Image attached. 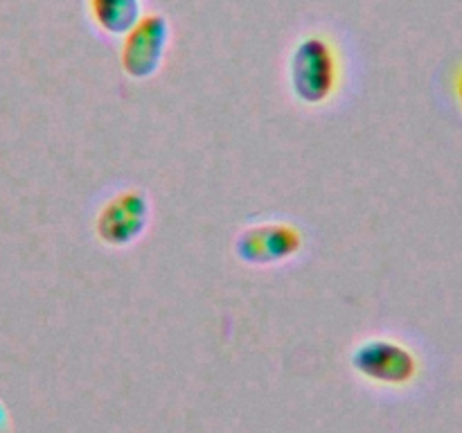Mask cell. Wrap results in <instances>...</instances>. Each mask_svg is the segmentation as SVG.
I'll use <instances>...</instances> for the list:
<instances>
[{
  "mask_svg": "<svg viewBox=\"0 0 462 433\" xmlns=\"http://www.w3.org/2000/svg\"><path fill=\"white\" fill-rule=\"evenodd\" d=\"M305 246L300 230L287 221L257 224L242 230L235 239V253L242 262L253 266H269L296 257Z\"/></svg>",
  "mask_w": 462,
  "mask_h": 433,
  "instance_id": "obj_4",
  "label": "cell"
},
{
  "mask_svg": "<svg viewBox=\"0 0 462 433\" xmlns=\"http://www.w3.org/2000/svg\"><path fill=\"white\" fill-rule=\"evenodd\" d=\"M454 95H456V102H458V108L462 111V66H458L454 75Z\"/></svg>",
  "mask_w": 462,
  "mask_h": 433,
  "instance_id": "obj_7",
  "label": "cell"
},
{
  "mask_svg": "<svg viewBox=\"0 0 462 433\" xmlns=\"http://www.w3.org/2000/svg\"><path fill=\"white\" fill-rule=\"evenodd\" d=\"M90 16L106 34H126L140 18V0H88Z\"/></svg>",
  "mask_w": 462,
  "mask_h": 433,
  "instance_id": "obj_6",
  "label": "cell"
},
{
  "mask_svg": "<svg viewBox=\"0 0 462 433\" xmlns=\"http://www.w3.org/2000/svg\"><path fill=\"white\" fill-rule=\"evenodd\" d=\"M170 43V23L161 14H147L125 34L120 63L131 79H147L161 68Z\"/></svg>",
  "mask_w": 462,
  "mask_h": 433,
  "instance_id": "obj_3",
  "label": "cell"
},
{
  "mask_svg": "<svg viewBox=\"0 0 462 433\" xmlns=\"http://www.w3.org/2000/svg\"><path fill=\"white\" fill-rule=\"evenodd\" d=\"M149 198L140 189H125L104 203L95 219L99 242L108 246H129L149 224Z\"/></svg>",
  "mask_w": 462,
  "mask_h": 433,
  "instance_id": "obj_5",
  "label": "cell"
},
{
  "mask_svg": "<svg viewBox=\"0 0 462 433\" xmlns=\"http://www.w3.org/2000/svg\"><path fill=\"white\" fill-rule=\"evenodd\" d=\"M5 427H7V413H5L3 404H0V433L5 431Z\"/></svg>",
  "mask_w": 462,
  "mask_h": 433,
  "instance_id": "obj_8",
  "label": "cell"
},
{
  "mask_svg": "<svg viewBox=\"0 0 462 433\" xmlns=\"http://www.w3.org/2000/svg\"><path fill=\"white\" fill-rule=\"evenodd\" d=\"M289 81L298 102L320 106L337 95L341 86V57L323 34H307L289 57Z\"/></svg>",
  "mask_w": 462,
  "mask_h": 433,
  "instance_id": "obj_1",
  "label": "cell"
},
{
  "mask_svg": "<svg viewBox=\"0 0 462 433\" xmlns=\"http://www.w3.org/2000/svg\"><path fill=\"white\" fill-rule=\"evenodd\" d=\"M352 368L365 382L402 388L415 382L420 361L409 345L393 338H368L352 352Z\"/></svg>",
  "mask_w": 462,
  "mask_h": 433,
  "instance_id": "obj_2",
  "label": "cell"
}]
</instances>
